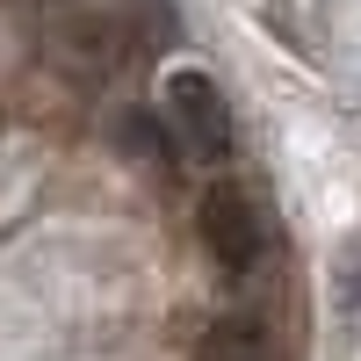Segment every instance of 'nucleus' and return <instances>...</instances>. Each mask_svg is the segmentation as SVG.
<instances>
[{
  "instance_id": "nucleus-5",
  "label": "nucleus",
  "mask_w": 361,
  "mask_h": 361,
  "mask_svg": "<svg viewBox=\"0 0 361 361\" xmlns=\"http://www.w3.org/2000/svg\"><path fill=\"white\" fill-rule=\"evenodd\" d=\"M354 296H361V253H354Z\"/></svg>"
},
{
  "instance_id": "nucleus-1",
  "label": "nucleus",
  "mask_w": 361,
  "mask_h": 361,
  "mask_svg": "<svg viewBox=\"0 0 361 361\" xmlns=\"http://www.w3.org/2000/svg\"><path fill=\"white\" fill-rule=\"evenodd\" d=\"M159 102H166V130L180 145V159H195V166H231L238 159V116H231V94L217 87V73L173 66Z\"/></svg>"
},
{
  "instance_id": "nucleus-4",
  "label": "nucleus",
  "mask_w": 361,
  "mask_h": 361,
  "mask_svg": "<svg viewBox=\"0 0 361 361\" xmlns=\"http://www.w3.org/2000/svg\"><path fill=\"white\" fill-rule=\"evenodd\" d=\"M195 361H267L260 318H224V325H209V340H202Z\"/></svg>"
},
{
  "instance_id": "nucleus-3",
  "label": "nucleus",
  "mask_w": 361,
  "mask_h": 361,
  "mask_svg": "<svg viewBox=\"0 0 361 361\" xmlns=\"http://www.w3.org/2000/svg\"><path fill=\"white\" fill-rule=\"evenodd\" d=\"M116 145H123L130 159H145L152 173H173L180 166V145H173V130L159 123V116H123V123H116Z\"/></svg>"
},
{
  "instance_id": "nucleus-2",
  "label": "nucleus",
  "mask_w": 361,
  "mask_h": 361,
  "mask_svg": "<svg viewBox=\"0 0 361 361\" xmlns=\"http://www.w3.org/2000/svg\"><path fill=\"white\" fill-rule=\"evenodd\" d=\"M195 231H202V246H209V260H217L224 275H253V267L267 260V246H275L260 195H253V188H238V180H217V188L202 195Z\"/></svg>"
}]
</instances>
